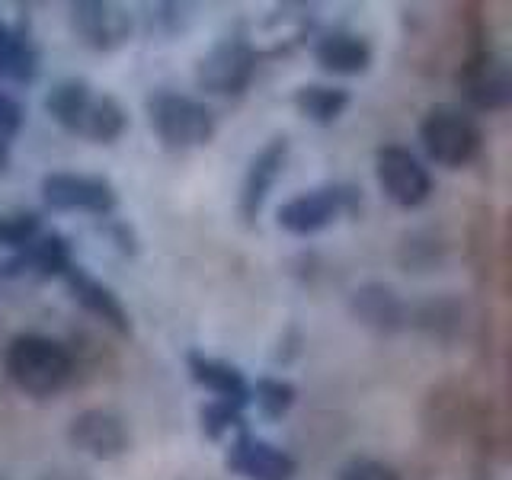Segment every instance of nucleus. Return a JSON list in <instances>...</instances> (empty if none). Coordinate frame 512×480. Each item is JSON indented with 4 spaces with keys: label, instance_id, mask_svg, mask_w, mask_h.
Segmentation results:
<instances>
[{
    "label": "nucleus",
    "instance_id": "obj_1",
    "mask_svg": "<svg viewBox=\"0 0 512 480\" xmlns=\"http://www.w3.org/2000/svg\"><path fill=\"white\" fill-rule=\"evenodd\" d=\"M45 112L64 132H71L90 144H112L128 128V112L116 96L96 90L80 77L58 80L45 96Z\"/></svg>",
    "mask_w": 512,
    "mask_h": 480
},
{
    "label": "nucleus",
    "instance_id": "obj_2",
    "mask_svg": "<svg viewBox=\"0 0 512 480\" xmlns=\"http://www.w3.org/2000/svg\"><path fill=\"white\" fill-rule=\"evenodd\" d=\"M4 372L26 397H52L74 378L71 349L42 333L13 336L4 352Z\"/></svg>",
    "mask_w": 512,
    "mask_h": 480
},
{
    "label": "nucleus",
    "instance_id": "obj_3",
    "mask_svg": "<svg viewBox=\"0 0 512 480\" xmlns=\"http://www.w3.org/2000/svg\"><path fill=\"white\" fill-rule=\"evenodd\" d=\"M148 122L154 135L164 141V148L173 151L202 148L218 132L215 112L202 100H196V96L176 90H157L148 96Z\"/></svg>",
    "mask_w": 512,
    "mask_h": 480
},
{
    "label": "nucleus",
    "instance_id": "obj_4",
    "mask_svg": "<svg viewBox=\"0 0 512 480\" xmlns=\"http://www.w3.org/2000/svg\"><path fill=\"white\" fill-rule=\"evenodd\" d=\"M420 141L436 164L458 170L480 154L484 135H480V125L474 122L471 112L452 103H436L420 119Z\"/></svg>",
    "mask_w": 512,
    "mask_h": 480
},
{
    "label": "nucleus",
    "instance_id": "obj_5",
    "mask_svg": "<svg viewBox=\"0 0 512 480\" xmlns=\"http://www.w3.org/2000/svg\"><path fill=\"white\" fill-rule=\"evenodd\" d=\"M362 208V192L349 183H327L308 192H298L279 208V228L295 237H311L330 228L333 221L356 215Z\"/></svg>",
    "mask_w": 512,
    "mask_h": 480
},
{
    "label": "nucleus",
    "instance_id": "obj_6",
    "mask_svg": "<svg viewBox=\"0 0 512 480\" xmlns=\"http://www.w3.org/2000/svg\"><path fill=\"white\" fill-rule=\"evenodd\" d=\"M260 68V52L244 36V32H231V36L218 39L196 64V84L212 96H240L256 77Z\"/></svg>",
    "mask_w": 512,
    "mask_h": 480
},
{
    "label": "nucleus",
    "instance_id": "obj_7",
    "mask_svg": "<svg viewBox=\"0 0 512 480\" xmlns=\"http://www.w3.org/2000/svg\"><path fill=\"white\" fill-rule=\"evenodd\" d=\"M455 84L474 109L500 112L512 103L509 61L503 55H496L493 48H480V52L464 55V61L458 64Z\"/></svg>",
    "mask_w": 512,
    "mask_h": 480
},
{
    "label": "nucleus",
    "instance_id": "obj_8",
    "mask_svg": "<svg viewBox=\"0 0 512 480\" xmlns=\"http://www.w3.org/2000/svg\"><path fill=\"white\" fill-rule=\"evenodd\" d=\"M42 199L52 212H87V215H112L119 205L116 186L106 176L93 173H48L42 180Z\"/></svg>",
    "mask_w": 512,
    "mask_h": 480
},
{
    "label": "nucleus",
    "instance_id": "obj_9",
    "mask_svg": "<svg viewBox=\"0 0 512 480\" xmlns=\"http://www.w3.org/2000/svg\"><path fill=\"white\" fill-rule=\"evenodd\" d=\"M375 176L381 192L397 208H420L432 196V176L407 148L400 144H384L375 154Z\"/></svg>",
    "mask_w": 512,
    "mask_h": 480
},
{
    "label": "nucleus",
    "instance_id": "obj_10",
    "mask_svg": "<svg viewBox=\"0 0 512 480\" xmlns=\"http://www.w3.org/2000/svg\"><path fill=\"white\" fill-rule=\"evenodd\" d=\"M71 29L93 52H116L132 36V16L119 4L80 0V4H71Z\"/></svg>",
    "mask_w": 512,
    "mask_h": 480
},
{
    "label": "nucleus",
    "instance_id": "obj_11",
    "mask_svg": "<svg viewBox=\"0 0 512 480\" xmlns=\"http://www.w3.org/2000/svg\"><path fill=\"white\" fill-rule=\"evenodd\" d=\"M224 464H228L231 474L244 480H292L298 474V461L285 448L266 439H256L247 429L237 432Z\"/></svg>",
    "mask_w": 512,
    "mask_h": 480
},
{
    "label": "nucleus",
    "instance_id": "obj_12",
    "mask_svg": "<svg viewBox=\"0 0 512 480\" xmlns=\"http://www.w3.org/2000/svg\"><path fill=\"white\" fill-rule=\"evenodd\" d=\"M68 439L77 452L100 458V461L122 458L128 452V445H132V436H128V426L122 416L112 410H100V407L77 413L68 426Z\"/></svg>",
    "mask_w": 512,
    "mask_h": 480
},
{
    "label": "nucleus",
    "instance_id": "obj_13",
    "mask_svg": "<svg viewBox=\"0 0 512 480\" xmlns=\"http://www.w3.org/2000/svg\"><path fill=\"white\" fill-rule=\"evenodd\" d=\"M285 164H288V138L285 135L269 138L263 148L256 151V157L250 160V167L244 173V183H240V196H237V215L247 224H253L256 218H260L269 192L279 183Z\"/></svg>",
    "mask_w": 512,
    "mask_h": 480
},
{
    "label": "nucleus",
    "instance_id": "obj_14",
    "mask_svg": "<svg viewBox=\"0 0 512 480\" xmlns=\"http://www.w3.org/2000/svg\"><path fill=\"white\" fill-rule=\"evenodd\" d=\"M64 285H68L71 298L84 308L90 317H96L100 324H106L112 333L119 336H132V317H128L125 304L119 301V295L112 292L109 285H103L100 279H93L84 266L71 263L68 272H64Z\"/></svg>",
    "mask_w": 512,
    "mask_h": 480
},
{
    "label": "nucleus",
    "instance_id": "obj_15",
    "mask_svg": "<svg viewBox=\"0 0 512 480\" xmlns=\"http://www.w3.org/2000/svg\"><path fill=\"white\" fill-rule=\"evenodd\" d=\"M349 314L372 333L391 336L410 324V308L391 285L365 282L349 295Z\"/></svg>",
    "mask_w": 512,
    "mask_h": 480
},
{
    "label": "nucleus",
    "instance_id": "obj_16",
    "mask_svg": "<svg viewBox=\"0 0 512 480\" xmlns=\"http://www.w3.org/2000/svg\"><path fill=\"white\" fill-rule=\"evenodd\" d=\"M186 368H189V378L208 394H215L218 404H231L237 410H244L250 404V381L244 378V372H240L237 365L205 356L199 349H189Z\"/></svg>",
    "mask_w": 512,
    "mask_h": 480
},
{
    "label": "nucleus",
    "instance_id": "obj_17",
    "mask_svg": "<svg viewBox=\"0 0 512 480\" xmlns=\"http://www.w3.org/2000/svg\"><path fill=\"white\" fill-rule=\"evenodd\" d=\"M74 263V253L68 237H61L55 231H42L29 247L16 250L7 263H0V276H23V272H32V276L42 279H61L68 266Z\"/></svg>",
    "mask_w": 512,
    "mask_h": 480
},
{
    "label": "nucleus",
    "instance_id": "obj_18",
    "mask_svg": "<svg viewBox=\"0 0 512 480\" xmlns=\"http://www.w3.org/2000/svg\"><path fill=\"white\" fill-rule=\"evenodd\" d=\"M372 58L375 55H372L368 39L356 36V32H346V29L324 32V36L314 42V61L330 74H343V77L365 74L372 68Z\"/></svg>",
    "mask_w": 512,
    "mask_h": 480
},
{
    "label": "nucleus",
    "instance_id": "obj_19",
    "mask_svg": "<svg viewBox=\"0 0 512 480\" xmlns=\"http://www.w3.org/2000/svg\"><path fill=\"white\" fill-rule=\"evenodd\" d=\"M39 74V48L32 45L29 32L0 20V77L13 84H32Z\"/></svg>",
    "mask_w": 512,
    "mask_h": 480
},
{
    "label": "nucleus",
    "instance_id": "obj_20",
    "mask_svg": "<svg viewBox=\"0 0 512 480\" xmlns=\"http://www.w3.org/2000/svg\"><path fill=\"white\" fill-rule=\"evenodd\" d=\"M292 103L298 116H304L314 125H333L349 106V90L343 87H327V84H304L295 90Z\"/></svg>",
    "mask_w": 512,
    "mask_h": 480
},
{
    "label": "nucleus",
    "instance_id": "obj_21",
    "mask_svg": "<svg viewBox=\"0 0 512 480\" xmlns=\"http://www.w3.org/2000/svg\"><path fill=\"white\" fill-rule=\"evenodd\" d=\"M410 324L429 336H436V340H452L464 327V308L455 298H432L423 301L416 311H410Z\"/></svg>",
    "mask_w": 512,
    "mask_h": 480
},
{
    "label": "nucleus",
    "instance_id": "obj_22",
    "mask_svg": "<svg viewBox=\"0 0 512 480\" xmlns=\"http://www.w3.org/2000/svg\"><path fill=\"white\" fill-rule=\"evenodd\" d=\"M250 400L256 404V410L263 413V420H282V416L295 407L298 388L292 381H285V378L266 375L250 388Z\"/></svg>",
    "mask_w": 512,
    "mask_h": 480
},
{
    "label": "nucleus",
    "instance_id": "obj_23",
    "mask_svg": "<svg viewBox=\"0 0 512 480\" xmlns=\"http://www.w3.org/2000/svg\"><path fill=\"white\" fill-rule=\"evenodd\" d=\"M42 234V218L36 212H10L0 215V247L23 250Z\"/></svg>",
    "mask_w": 512,
    "mask_h": 480
},
{
    "label": "nucleus",
    "instance_id": "obj_24",
    "mask_svg": "<svg viewBox=\"0 0 512 480\" xmlns=\"http://www.w3.org/2000/svg\"><path fill=\"white\" fill-rule=\"evenodd\" d=\"M445 253V244H439L436 237L429 234H407L404 244H400V266L407 272H426L432 263H439Z\"/></svg>",
    "mask_w": 512,
    "mask_h": 480
},
{
    "label": "nucleus",
    "instance_id": "obj_25",
    "mask_svg": "<svg viewBox=\"0 0 512 480\" xmlns=\"http://www.w3.org/2000/svg\"><path fill=\"white\" fill-rule=\"evenodd\" d=\"M199 420H202V432L208 439H221V436H228V432H240V429H247L244 423V410H237L231 404H218V400H212V404H205L199 410Z\"/></svg>",
    "mask_w": 512,
    "mask_h": 480
},
{
    "label": "nucleus",
    "instance_id": "obj_26",
    "mask_svg": "<svg viewBox=\"0 0 512 480\" xmlns=\"http://www.w3.org/2000/svg\"><path fill=\"white\" fill-rule=\"evenodd\" d=\"M20 128H23V106L16 103L10 93L0 90V173L10 164V151H13L16 135H20Z\"/></svg>",
    "mask_w": 512,
    "mask_h": 480
},
{
    "label": "nucleus",
    "instance_id": "obj_27",
    "mask_svg": "<svg viewBox=\"0 0 512 480\" xmlns=\"http://www.w3.org/2000/svg\"><path fill=\"white\" fill-rule=\"evenodd\" d=\"M336 480H400V474L378 458H352L340 468Z\"/></svg>",
    "mask_w": 512,
    "mask_h": 480
},
{
    "label": "nucleus",
    "instance_id": "obj_28",
    "mask_svg": "<svg viewBox=\"0 0 512 480\" xmlns=\"http://www.w3.org/2000/svg\"><path fill=\"white\" fill-rule=\"evenodd\" d=\"M42 480H87V477H80V474H74V471H48Z\"/></svg>",
    "mask_w": 512,
    "mask_h": 480
},
{
    "label": "nucleus",
    "instance_id": "obj_29",
    "mask_svg": "<svg viewBox=\"0 0 512 480\" xmlns=\"http://www.w3.org/2000/svg\"><path fill=\"white\" fill-rule=\"evenodd\" d=\"M0 282H4V276H0Z\"/></svg>",
    "mask_w": 512,
    "mask_h": 480
}]
</instances>
